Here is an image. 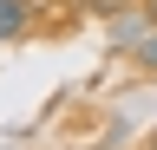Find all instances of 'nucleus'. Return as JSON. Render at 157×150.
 <instances>
[{"label":"nucleus","instance_id":"nucleus-3","mask_svg":"<svg viewBox=\"0 0 157 150\" xmlns=\"http://www.w3.org/2000/svg\"><path fill=\"white\" fill-rule=\"evenodd\" d=\"M72 13H92V20H111V13H124V7H137V0H66Z\"/></svg>","mask_w":157,"mask_h":150},{"label":"nucleus","instance_id":"nucleus-5","mask_svg":"<svg viewBox=\"0 0 157 150\" xmlns=\"http://www.w3.org/2000/svg\"><path fill=\"white\" fill-rule=\"evenodd\" d=\"M144 150H157V137H151V144H144Z\"/></svg>","mask_w":157,"mask_h":150},{"label":"nucleus","instance_id":"nucleus-4","mask_svg":"<svg viewBox=\"0 0 157 150\" xmlns=\"http://www.w3.org/2000/svg\"><path fill=\"white\" fill-rule=\"evenodd\" d=\"M137 7H144V13H151V20H157V0H137Z\"/></svg>","mask_w":157,"mask_h":150},{"label":"nucleus","instance_id":"nucleus-2","mask_svg":"<svg viewBox=\"0 0 157 150\" xmlns=\"http://www.w3.org/2000/svg\"><path fill=\"white\" fill-rule=\"evenodd\" d=\"M124 52H131V65H137V72H151V79H157V20L137 26V39H131Z\"/></svg>","mask_w":157,"mask_h":150},{"label":"nucleus","instance_id":"nucleus-1","mask_svg":"<svg viewBox=\"0 0 157 150\" xmlns=\"http://www.w3.org/2000/svg\"><path fill=\"white\" fill-rule=\"evenodd\" d=\"M26 26H33V7H26V0H0V46L26 39Z\"/></svg>","mask_w":157,"mask_h":150}]
</instances>
